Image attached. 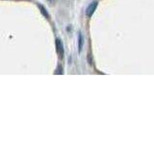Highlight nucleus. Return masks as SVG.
I'll use <instances>...</instances> for the list:
<instances>
[{
	"mask_svg": "<svg viewBox=\"0 0 154 144\" xmlns=\"http://www.w3.org/2000/svg\"><path fill=\"white\" fill-rule=\"evenodd\" d=\"M97 5H98V3H97V1H94V2H91L89 6H88V8H87V10H86V14L88 16H91L94 14V13L95 12V10H96V8H97Z\"/></svg>",
	"mask_w": 154,
	"mask_h": 144,
	"instance_id": "nucleus-1",
	"label": "nucleus"
},
{
	"mask_svg": "<svg viewBox=\"0 0 154 144\" xmlns=\"http://www.w3.org/2000/svg\"><path fill=\"white\" fill-rule=\"evenodd\" d=\"M56 51L59 57L63 58V56H64V45H63L61 40H59V38L56 40Z\"/></svg>",
	"mask_w": 154,
	"mask_h": 144,
	"instance_id": "nucleus-2",
	"label": "nucleus"
},
{
	"mask_svg": "<svg viewBox=\"0 0 154 144\" xmlns=\"http://www.w3.org/2000/svg\"><path fill=\"white\" fill-rule=\"evenodd\" d=\"M83 43H84L83 35H82L81 33H79V37H78V48H79V52L82 51V48H83Z\"/></svg>",
	"mask_w": 154,
	"mask_h": 144,
	"instance_id": "nucleus-3",
	"label": "nucleus"
},
{
	"mask_svg": "<svg viewBox=\"0 0 154 144\" xmlns=\"http://www.w3.org/2000/svg\"><path fill=\"white\" fill-rule=\"evenodd\" d=\"M38 7H40L41 8V12L43 14V16H46V17H48V16H48V14H47V12L45 11V8H43L42 6V5H38Z\"/></svg>",
	"mask_w": 154,
	"mask_h": 144,
	"instance_id": "nucleus-4",
	"label": "nucleus"
}]
</instances>
